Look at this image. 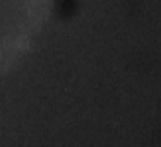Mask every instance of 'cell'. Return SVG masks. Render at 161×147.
I'll return each mask as SVG.
<instances>
[]
</instances>
